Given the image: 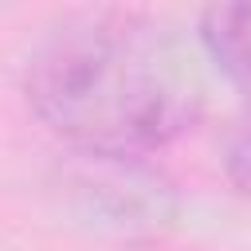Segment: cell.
<instances>
[{"mask_svg":"<svg viewBox=\"0 0 251 251\" xmlns=\"http://www.w3.org/2000/svg\"><path fill=\"white\" fill-rule=\"evenodd\" d=\"M204 51L220 71L251 94V4H216L200 16Z\"/></svg>","mask_w":251,"mask_h":251,"instance_id":"cell-2","label":"cell"},{"mask_svg":"<svg viewBox=\"0 0 251 251\" xmlns=\"http://www.w3.org/2000/svg\"><path fill=\"white\" fill-rule=\"evenodd\" d=\"M35 118L82 157L141 161L176 141L204 106L184 39L157 16L90 8L63 16L24 75Z\"/></svg>","mask_w":251,"mask_h":251,"instance_id":"cell-1","label":"cell"},{"mask_svg":"<svg viewBox=\"0 0 251 251\" xmlns=\"http://www.w3.org/2000/svg\"><path fill=\"white\" fill-rule=\"evenodd\" d=\"M227 176L243 196H251V110L235 122L227 137Z\"/></svg>","mask_w":251,"mask_h":251,"instance_id":"cell-3","label":"cell"}]
</instances>
